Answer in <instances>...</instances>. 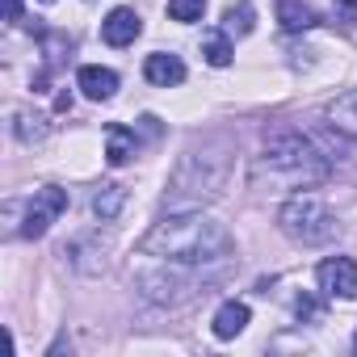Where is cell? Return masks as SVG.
Here are the masks:
<instances>
[{
	"mask_svg": "<svg viewBox=\"0 0 357 357\" xmlns=\"http://www.w3.org/2000/svg\"><path fill=\"white\" fill-rule=\"evenodd\" d=\"M63 257H68L80 273H101V269H105V248H97L93 236H76L72 244H63Z\"/></svg>",
	"mask_w": 357,
	"mask_h": 357,
	"instance_id": "7c38bea8",
	"label": "cell"
},
{
	"mask_svg": "<svg viewBox=\"0 0 357 357\" xmlns=\"http://www.w3.org/2000/svg\"><path fill=\"white\" fill-rule=\"evenodd\" d=\"M278 227L303 248H319V244L336 240V231H340L336 215L324 206L319 194H290L278 211Z\"/></svg>",
	"mask_w": 357,
	"mask_h": 357,
	"instance_id": "3957f363",
	"label": "cell"
},
{
	"mask_svg": "<svg viewBox=\"0 0 357 357\" xmlns=\"http://www.w3.org/2000/svg\"><path fill=\"white\" fill-rule=\"evenodd\" d=\"M43 5H55V0H43Z\"/></svg>",
	"mask_w": 357,
	"mask_h": 357,
	"instance_id": "cb8c5ba5",
	"label": "cell"
},
{
	"mask_svg": "<svg viewBox=\"0 0 357 357\" xmlns=\"http://www.w3.org/2000/svg\"><path fill=\"white\" fill-rule=\"evenodd\" d=\"M328 126L336 130V135H357V89H349V93H340L336 101H328Z\"/></svg>",
	"mask_w": 357,
	"mask_h": 357,
	"instance_id": "4fadbf2b",
	"label": "cell"
},
{
	"mask_svg": "<svg viewBox=\"0 0 357 357\" xmlns=\"http://www.w3.org/2000/svg\"><path fill=\"white\" fill-rule=\"evenodd\" d=\"M223 30L227 34H252L257 30V9L248 5V0H240V5H227V13H223Z\"/></svg>",
	"mask_w": 357,
	"mask_h": 357,
	"instance_id": "ac0fdd59",
	"label": "cell"
},
{
	"mask_svg": "<svg viewBox=\"0 0 357 357\" xmlns=\"http://www.w3.org/2000/svg\"><path fill=\"white\" fill-rule=\"evenodd\" d=\"M278 26L286 34H303L315 26V9L303 5V0H278Z\"/></svg>",
	"mask_w": 357,
	"mask_h": 357,
	"instance_id": "5bb4252c",
	"label": "cell"
},
{
	"mask_svg": "<svg viewBox=\"0 0 357 357\" xmlns=\"http://www.w3.org/2000/svg\"><path fill=\"white\" fill-rule=\"evenodd\" d=\"M63 211H68V190H59V185L34 190V198H30V206H26V219H22V227H17V236H26V240L47 236V227H51Z\"/></svg>",
	"mask_w": 357,
	"mask_h": 357,
	"instance_id": "8992f818",
	"label": "cell"
},
{
	"mask_svg": "<svg viewBox=\"0 0 357 357\" xmlns=\"http://www.w3.org/2000/svg\"><path fill=\"white\" fill-rule=\"evenodd\" d=\"M130 155H135V130L109 126V130H105V160H109V168H122Z\"/></svg>",
	"mask_w": 357,
	"mask_h": 357,
	"instance_id": "9a60e30c",
	"label": "cell"
},
{
	"mask_svg": "<svg viewBox=\"0 0 357 357\" xmlns=\"http://www.w3.org/2000/svg\"><path fill=\"white\" fill-rule=\"evenodd\" d=\"M202 59L211 68H227L231 63V34L227 30H206L202 34Z\"/></svg>",
	"mask_w": 357,
	"mask_h": 357,
	"instance_id": "e0dca14e",
	"label": "cell"
},
{
	"mask_svg": "<svg viewBox=\"0 0 357 357\" xmlns=\"http://www.w3.org/2000/svg\"><path fill=\"white\" fill-rule=\"evenodd\" d=\"M143 76H147V84H155V89H172V84H181V80H185V63H181V55L155 51V55H147Z\"/></svg>",
	"mask_w": 357,
	"mask_h": 357,
	"instance_id": "9c48e42d",
	"label": "cell"
},
{
	"mask_svg": "<svg viewBox=\"0 0 357 357\" xmlns=\"http://www.w3.org/2000/svg\"><path fill=\"white\" fill-rule=\"evenodd\" d=\"M139 34H143V22H139L135 9H109L105 22H101V38L109 47H130Z\"/></svg>",
	"mask_w": 357,
	"mask_h": 357,
	"instance_id": "ba28073f",
	"label": "cell"
},
{
	"mask_svg": "<svg viewBox=\"0 0 357 357\" xmlns=\"http://www.w3.org/2000/svg\"><path fill=\"white\" fill-rule=\"evenodd\" d=\"M332 9H336V22L357 26V0H332Z\"/></svg>",
	"mask_w": 357,
	"mask_h": 357,
	"instance_id": "ffe728a7",
	"label": "cell"
},
{
	"mask_svg": "<svg viewBox=\"0 0 357 357\" xmlns=\"http://www.w3.org/2000/svg\"><path fill=\"white\" fill-rule=\"evenodd\" d=\"M294 311H298V319H319V303L311 294H298L294 298Z\"/></svg>",
	"mask_w": 357,
	"mask_h": 357,
	"instance_id": "44dd1931",
	"label": "cell"
},
{
	"mask_svg": "<svg viewBox=\"0 0 357 357\" xmlns=\"http://www.w3.org/2000/svg\"><path fill=\"white\" fill-rule=\"evenodd\" d=\"M168 17L172 22H202L206 17V0H168Z\"/></svg>",
	"mask_w": 357,
	"mask_h": 357,
	"instance_id": "d6986e66",
	"label": "cell"
},
{
	"mask_svg": "<svg viewBox=\"0 0 357 357\" xmlns=\"http://www.w3.org/2000/svg\"><path fill=\"white\" fill-rule=\"evenodd\" d=\"M139 252L155 261H176V265H215L231 252V231L202 211L168 215L139 240Z\"/></svg>",
	"mask_w": 357,
	"mask_h": 357,
	"instance_id": "6da1fadb",
	"label": "cell"
},
{
	"mask_svg": "<svg viewBox=\"0 0 357 357\" xmlns=\"http://www.w3.org/2000/svg\"><path fill=\"white\" fill-rule=\"evenodd\" d=\"M206 164H211V155H185L181 164H176L172 181H168V202L172 206H198L202 198H219L227 164L223 160L215 168H206Z\"/></svg>",
	"mask_w": 357,
	"mask_h": 357,
	"instance_id": "277c9868",
	"label": "cell"
},
{
	"mask_svg": "<svg viewBox=\"0 0 357 357\" xmlns=\"http://www.w3.org/2000/svg\"><path fill=\"white\" fill-rule=\"evenodd\" d=\"M76 84L84 89V97H89V101H109V97L118 93V72L97 68V63H84V68L76 72Z\"/></svg>",
	"mask_w": 357,
	"mask_h": 357,
	"instance_id": "30bf717a",
	"label": "cell"
},
{
	"mask_svg": "<svg viewBox=\"0 0 357 357\" xmlns=\"http://www.w3.org/2000/svg\"><path fill=\"white\" fill-rule=\"evenodd\" d=\"M5 17L9 22H22V0H5Z\"/></svg>",
	"mask_w": 357,
	"mask_h": 357,
	"instance_id": "7402d4cb",
	"label": "cell"
},
{
	"mask_svg": "<svg viewBox=\"0 0 357 357\" xmlns=\"http://www.w3.org/2000/svg\"><path fill=\"white\" fill-rule=\"evenodd\" d=\"M315 278H319V290L324 294H332V298H357V261L328 257V261H319Z\"/></svg>",
	"mask_w": 357,
	"mask_h": 357,
	"instance_id": "52a82bcc",
	"label": "cell"
},
{
	"mask_svg": "<svg viewBox=\"0 0 357 357\" xmlns=\"http://www.w3.org/2000/svg\"><path fill=\"white\" fill-rule=\"evenodd\" d=\"M190 265H176V261H160L155 269H143L135 273V286L147 303L155 307H181L185 298H194L198 290L206 294V282H198L194 273H185Z\"/></svg>",
	"mask_w": 357,
	"mask_h": 357,
	"instance_id": "5b68a950",
	"label": "cell"
},
{
	"mask_svg": "<svg viewBox=\"0 0 357 357\" xmlns=\"http://www.w3.org/2000/svg\"><path fill=\"white\" fill-rule=\"evenodd\" d=\"M248 319H252V311H248V303H223L219 311H215V324H211V332L219 336V340H236L244 328H248Z\"/></svg>",
	"mask_w": 357,
	"mask_h": 357,
	"instance_id": "8fae6325",
	"label": "cell"
},
{
	"mask_svg": "<svg viewBox=\"0 0 357 357\" xmlns=\"http://www.w3.org/2000/svg\"><path fill=\"white\" fill-rule=\"evenodd\" d=\"M122 206H126V190H122V185H101V190L93 194V215H97L101 223H114V219L122 215Z\"/></svg>",
	"mask_w": 357,
	"mask_h": 357,
	"instance_id": "2e32d148",
	"label": "cell"
},
{
	"mask_svg": "<svg viewBox=\"0 0 357 357\" xmlns=\"http://www.w3.org/2000/svg\"><path fill=\"white\" fill-rule=\"evenodd\" d=\"M328 172H332V155H324L319 143L307 139V135H298V130L269 135L265 139V151L252 164L257 181H265V176H269V185H278V190L319 185V181H328Z\"/></svg>",
	"mask_w": 357,
	"mask_h": 357,
	"instance_id": "7a4b0ae2",
	"label": "cell"
},
{
	"mask_svg": "<svg viewBox=\"0 0 357 357\" xmlns=\"http://www.w3.org/2000/svg\"><path fill=\"white\" fill-rule=\"evenodd\" d=\"M353 353H357V336H353Z\"/></svg>",
	"mask_w": 357,
	"mask_h": 357,
	"instance_id": "603a6c76",
	"label": "cell"
}]
</instances>
